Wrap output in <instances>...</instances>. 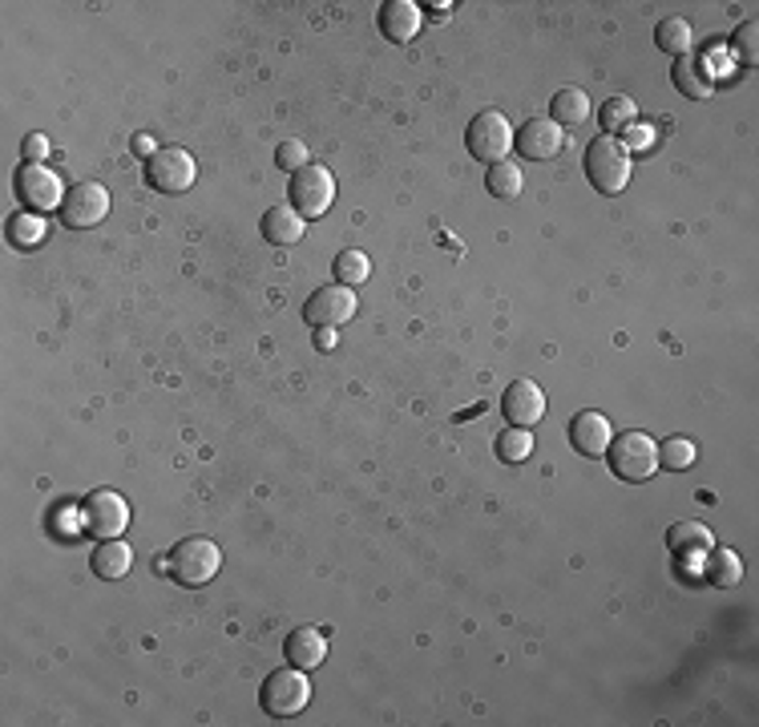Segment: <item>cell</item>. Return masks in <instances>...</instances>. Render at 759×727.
I'll return each mask as SVG.
<instances>
[{
    "instance_id": "cell-31",
    "label": "cell",
    "mask_w": 759,
    "mask_h": 727,
    "mask_svg": "<svg viewBox=\"0 0 759 727\" xmlns=\"http://www.w3.org/2000/svg\"><path fill=\"white\" fill-rule=\"evenodd\" d=\"M308 158H312V154H308V142H299V138H287L283 146L275 150V166H279V170H287V175L303 170V166H308Z\"/></svg>"
},
{
    "instance_id": "cell-14",
    "label": "cell",
    "mask_w": 759,
    "mask_h": 727,
    "mask_svg": "<svg viewBox=\"0 0 759 727\" xmlns=\"http://www.w3.org/2000/svg\"><path fill=\"white\" fill-rule=\"evenodd\" d=\"M611 440H614V425L602 413H590V409H585V413H578L570 421V445H573V452H582V457H590V461L606 457Z\"/></svg>"
},
{
    "instance_id": "cell-12",
    "label": "cell",
    "mask_w": 759,
    "mask_h": 727,
    "mask_svg": "<svg viewBox=\"0 0 759 727\" xmlns=\"http://www.w3.org/2000/svg\"><path fill=\"white\" fill-rule=\"evenodd\" d=\"M501 413L510 428H534L546 416V392L537 389L534 380H513L510 389L501 392Z\"/></svg>"
},
{
    "instance_id": "cell-3",
    "label": "cell",
    "mask_w": 759,
    "mask_h": 727,
    "mask_svg": "<svg viewBox=\"0 0 759 727\" xmlns=\"http://www.w3.org/2000/svg\"><path fill=\"white\" fill-rule=\"evenodd\" d=\"M606 465H611V473L618 481L643 485V481H650V477L659 473V445H655L650 433H638V428L618 433L611 440V449H606Z\"/></svg>"
},
{
    "instance_id": "cell-29",
    "label": "cell",
    "mask_w": 759,
    "mask_h": 727,
    "mask_svg": "<svg viewBox=\"0 0 759 727\" xmlns=\"http://www.w3.org/2000/svg\"><path fill=\"white\" fill-rule=\"evenodd\" d=\"M691 465H695V440L667 437L659 445V469H674V473H687Z\"/></svg>"
},
{
    "instance_id": "cell-22",
    "label": "cell",
    "mask_w": 759,
    "mask_h": 727,
    "mask_svg": "<svg viewBox=\"0 0 759 727\" xmlns=\"http://www.w3.org/2000/svg\"><path fill=\"white\" fill-rule=\"evenodd\" d=\"M4 235H9V243H13L16 251H37L41 243L49 238V226H45V219L33 211H21L9 214V223H4Z\"/></svg>"
},
{
    "instance_id": "cell-4",
    "label": "cell",
    "mask_w": 759,
    "mask_h": 727,
    "mask_svg": "<svg viewBox=\"0 0 759 727\" xmlns=\"http://www.w3.org/2000/svg\"><path fill=\"white\" fill-rule=\"evenodd\" d=\"M308 703H312V683L303 675V667H279L263 679L259 707L271 719H291V715L308 712Z\"/></svg>"
},
{
    "instance_id": "cell-16",
    "label": "cell",
    "mask_w": 759,
    "mask_h": 727,
    "mask_svg": "<svg viewBox=\"0 0 759 727\" xmlns=\"http://www.w3.org/2000/svg\"><path fill=\"white\" fill-rule=\"evenodd\" d=\"M283 655L291 667H303V671H315V667L327 659V635L315 627H295L283 639Z\"/></svg>"
},
{
    "instance_id": "cell-17",
    "label": "cell",
    "mask_w": 759,
    "mask_h": 727,
    "mask_svg": "<svg viewBox=\"0 0 759 727\" xmlns=\"http://www.w3.org/2000/svg\"><path fill=\"white\" fill-rule=\"evenodd\" d=\"M259 231L271 247H291V243H299V238L308 235V219H299L287 202H279V206H271V211H263Z\"/></svg>"
},
{
    "instance_id": "cell-15",
    "label": "cell",
    "mask_w": 759,
    "mask_h": 727,
    "mask_svg": "<svg viewBox=\"0 0 759 727\" xmlns=\"http://www.w3.org/2000/svg\"><path fill=\"white\" fill-rule=\"evenodd\" d=\"M376 25H380L384 41H392V45H409V41L421 33V4H412V0H384V4H380V16H376Z\"/></svg>"
},
{
    "instance_id": "cell-28",
    "label": "cell",
    "mask_w": 759,
    "mask_h": 727,
    "mask_svg": "<svg viewBox=\"0 0 759 727\" xmlns=\"http://www.w3.org/2000/svg\"><path fill=\"white\" fill-rule=\"evenodd\" d=\"M493 449H498V461L522 465L525 457L534 452V433H529V428H501L498 440H493Z\"/></svg>"
},
{
    "instance_id": "cell-13",
    "label": "cell",
    "mask_w": 759,
    "mask_h": 727,
    "mask_svg": "<svg viewBox=\"0 0 759 727\" xmlns=\"http://www.w3.org/2000/svg\"><path fill=\"white\" fill-rule=\"evenodd\" d=\"M561 126L558 122H549V118H525L522 126L513 130V146H517V154L522 158H529V163H546V158H554V154L561 150Z\"/></svg>"
},
{
    "instance_id": "cell-8",
    "label": "cell",
    "mask_w": 759,
    "mask_h": 727,
    "mask_svg": "<svg viewBox=\"0 0 759 727\" xmlns=\"http://www.w3.org/2000/svg\"><path fill=\"white\" fill-rule=\"evenodd\" d=\"M81 529L98 541L122 538L130 529V502L113 490H93L81 505Z\"/></svg>"
},
{
    "instance_id": "cell-9",
    "label": "cell",
    "mask_w": 759,
    "mask_h": 727,
    "mask_svg": "<svg viewBox=\"0 0 759 727\" xmlns=\"http://www.w3.org/2000/svg\"><path fill=\"white\" fill-rule=\"evenodd\" d=\"M465 146H469V154H473L477 163H505V154H510L513 146V126L510 118L498 110H481L469 122V130H465Z\"/></svg>"
},
{
    "instance_id": "cell-26",
    "label": "cell",
    "mask_w": 759,
    "mask_h": 727,
    "mask_svg": "<svg viewBox=\"0 0 759 727\" xmlns=\"http://www.w3.org/2000/svg\"><path fill=\"white\" fill-rule=\"evenodd\" d=\"M485 190L493 194V199L501 202H513L517 194L525 190V175L517 170L513 163H493L485 170Z\"/></svg>"
},
{
    "instance_id": "cell-23",
    "label": "cell",
    "mask_w": 759,
    "mask_h": 727,
    "mask_svg": "<svg viewBox=\"0 0 759 727\" xmlns=\"http://www.w3.org/2000/svg\"><path fill=\"white\" fill-rule=\"evenodd\" d=\"M703 578H707L715 590L739 586V578H744V562H739V553H735V550H715V546H711L707 566H703Z\"/></svg>"
},
{
    "instance_id": "cell-18",
    "label": "cell",
    "mask_w": 759,
    "mask_h": 727,
    "mask_svg": "<svg viewBox=\"0 0 759 727\" xmlns=\"http://www.w3.org/2000/svg\"><path fill=\"white\" fill-rule=\"evenodd\" d=\"M715 538H711L707 526L699 522H679V526L667 529V550L679 558V562H695V558H707Z\"/></svg>"
},
{
    "instance_id": "cell-34",
    "label": "cell",
    "mask_w": 759,
    "mask_h": 727,
    "mask_svg": "<svg viewBox=\"0 0 759 727\" xmlns=\"http://www.w3.org/2000/svg\"><path fill=\"white\" fill-rule=\"evenodd\" d=\"M315 348H320V351L336 348V332H332V327H315Z\"/></svg>"
},
{
    "instance_id": "cell-21",
    "label": "cell",
    "mask_w": 759,
    "mask_h": 727,
    "mask_svg": "<svg viewBox=\"0 0 759 727\" xmlns=\"http://www.w3.org/2000/svg\"><path fill=\"white\" fill-rule=\"evenodd\" d=\"M585 118H590V98H585L578 86H566L554 93V101H549V122H558L561 130H578L585 126Z\"/></svg>"
},
{
    "instance_id": "cell-30",
    "label": "cell",
    "mask_w": 759,
    "mask_h": 727,
    "mask_svg": "<svg viewBox=\"0 0 759 727\" xmlns=\"http://www.w3.org/2000/svg\"><path fill=\"white\" fill-rule=\"evenodd\" d=\"M732 45H735V53H739V61H744L747 69H756V61H759V25L756 21H744V25L735 29Z\"/></svg>"
},
{
    "instance_id": "cell-25",
    "label": "cell",
    "mask_w": 759,
    "mask_h": 727,
    "mask_svg": "<svg viewBox=\"0 0 759 727\" xmlns=\"http://www.w3.org/2000/svg\"><path fill=\"white\" fill-rule=\"evenodd\" d=\"M691 41H695V29L687 16H662L659 29H655V45L662 53H674V57H683L691 49Z\"/></svg>"
},
{
    "instance_id": "cell-11",
    "label": "cell",
    "mask_w": 759,
    "mask_h": 727,
    "mask_svg": "<svg viewBox=\"0 0 759 727\" xmlns=\"http://www.w3.org/2000/svg\"><path fill=\"white\" fill-rule=\"evenodd\" d=\"M356 315V291L344 288V283H332V288H315V295L303 303V320L312 327H339L348 324Z\"/></svg>"
},
{
    "instance_id": "cell-10",
    "label": "cell",
    "mask_w": 759,
    "mask_h": 727,
    "mask_svg": "<svg viewBox=\"0 0 759 727\" xmlns=\"http://www.w3.org/2000/svg\"><path fill=\"white\" fill-rule=\"evenodd\" d=\"M105 214H110V190L101 187L98 178H81V182H74V187L65 190L62 223L69 226V231H89V226H98Z\"/></svg>"
},
{
    "instance_id": "cell-1",
    "label": "cell",
    "mask_w": 759,
    "mask_h": 727,
    "mask_svg": "<svg viewBox=\"0 0 759 727\" xmlns=\"http://www.w3.org/2000/svg\"><path fill=\"white\" fill-rule=\"evenodd\" d=\"M163 570L170 582H178V586L199 590V586H207V582H214V574L223 570V550H219V541L194 534V538L175 541V550L166 553Z\"/></svg>"
},
{
    "instance_id": "cell-32",
    "label": "cell",
    "mask_w": 759,
    "mask_h": 727,
    "mask_svg": "<svg viewBox=\"0 0 759 727\" xmlns=\"http://www.w3.org/2000/svg\"><path fill=\"white\" fill-rule=\"evenodd\" d=\"M21 154H25V163H41V158L49 154V138H45V134H29Z\"/></svg>"
},
{
    "instance_id": "cell-33",
    "label": "cell",
    "mask_w": 759,
    "mask_h": 727,
    "mask_svg": "<svg viewBox=\"0 0 759 727\" xmlns=\"http://www.w3.org/2000/svg\"><path fill=\"white\" fill-rule=\"evenodd\" d=\"M154 150H158L154 134H134V154H137V158H149Z\"/></svg>"
},
{
    "instance_id": "cell-19",
    "label": "cell",
    "mask_w": 759,
    "mask_h": 727,
    "mask_svg": "<svg viewBox=\"0 0 759 727\" xmlns=\"http://www.w3.org/2000/svg\"><path fill=\"white\" fill-rule=\"evenodd\" d=\"M671 81H674V89H679L683 98H691V101L711 98V89H715V86H711L707 65H703V57H695V53H683V57H674Z\"/></svg>"
},
{
    "instance_id": "cell-24",
    "label": "cell",
    "mask_w": 759,
    "mask_h": 727,
    "mask_svg": "<svg viewBox=\"0 0 759 727\" xmlns=\"http://www.w3.org/2000/svg\"><path fill=\"white\" fill-rule=\"evenodd\" d=\"M598 122H602V134L606 138H618V134H626L630 126H638V105L630 98H606L602 101V110H598Z\"/></svg>"
},
{
    "instance_id": "cell-5",
    "label": "cell",
    "mask_w": 759,
    "mask_h": 727,
    "mask_svg": "<svg viewBox=\"0 0 759 727\" xmlns=\"http://www.w3.org/2000/svg\"><path fill=\"white\" fill-rule=\"evenodd\" d=\"M332 202H336V178H332L327 166L308 163L303 170L291 175V182H287V206H291L299 219H324V214L332 211Z\"/></svg>"
},
{
    "instance_id": "cell-6",
    "label": "cell",
    "mask_w": 759,
    "mask_h": 727,
    "mask_svg": "<svg viewBox=\"0 0 759 727\" xmlns=\"http://www.w3.org/2000/svg\"><path fill=\"white\" fill-rule=\"evenodd\" d=\"M13 190L16 199L25 202V211L33 214H49V211H62L65 202V182L57 170H49L45 163H21L13 178Z\"/></svg>"
},
{
    "instance_id": "cell-7",
    "label": "cell",
    "mask_w": 759,
    "mask_h": 727,
    "mask_svg": "<svg viewBox=\"0 0 759 727\" xmlns=\"http://www.w3.org/2000/svg\"><path fill=\"white\" fill-rule=\"evenodd\" d=\"M194 178H199V166L182 146H158L146 158V182L158 194H187L194 187Z\"/></svg>"
},
{
    "instance_id": "cell-2",
    "label": "cell",
    "mask_w": 759,
    "mask_h": 727,
    "mask_svg": "<svg viewBox=\"0 0 759 727\" xmlns=\"http://www.w3.org/2000/svg\"><path fill=\"white\" fill-rule=\"evenodd\" d=\"M582 170L590 178V187L598 194H623L630 187V175H635V163H630V150H626L618 138H594L585 146Z\"/></svg>"
},
{
    "instance_id": "cell-35",
    "label": "cell",
    "mask_w": 759,
    "mask_h": 727,
    "mask_svg": "<svg viewBox=\"0 0 759 727\" xmlns=\"http://www.w3.org/2000/svg\"><path fill=\"white\" fill-rule=\"evenodd\" d=\"M421 9H428V13H436V16H448V13H453V4H448V0H445V4H421Z\"/></svg>"
},
{
    "instance_id": "cell-20",
    "label": "cell",
    "mask_w": 759,
    "mask_h": 727,
    "mask_svg": "<svg viewBox=\"0 0 759 727\" xmlns=\"http://www.w3.org/2000/svg\"><path fill=\"white\" fill-rule=\"evenodd\" d=\"M89 566H93V574L105 578V582H122V578L130 574V566H134V550H130L122 538H110L89 553Z\"/></svg>"
},
{
    "instance_id": "cell-27",
    "label": "cell",
    "mask_w": 759,
    "mask_h": 727,
    "mask_svg": "<svg viewBox=\"0 0 759 727\" xmlns=\"http://www.w3.org/2000/svg\"><path fill=\"white\" fill-rule=\"evenodd\" d=\"M332 271H336V283H344V288H360V283H368V279H372V259L351 247V251L336 255Z\"/></svg>"
}]
</instances>
